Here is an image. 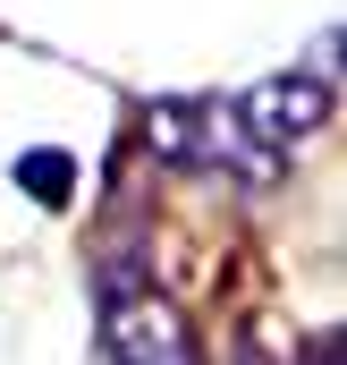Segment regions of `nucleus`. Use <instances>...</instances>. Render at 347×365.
<instances>
[{
  "label": "nucleus",
  "instance_id": "obj_1",
  "mask_svg": "<svg viewBox=\"0 0 347 365\" xmlns=\"http://www.w3.org/2000/svg\"><path fill=\"white\" fill-rule=\"evenodd\" d=\"M153 153L178 162V170H255V179L279 162V153H262L246 136L237 102H220V93H170V102H153Z\"/></svg>",
  "mask_w": 347,
  "mask_h": 365
},
{
  "label": "nucleus",
  "instance_id": "obj_2",
  "mask_svg": "<svg viewBox=\"0 0 347 365\" xmlns=\"http://www.w3.org/2000/svg\"><path fill=\"white\" fill-rule=\"evenodd\" d=\"M102 349H110V365H195L186 314L153 289H110L102 297Z\"/></svg>",
  "mask_w": 347,
  "mask_h": 365
},
{
  "label": "nucleus",
  "instance_id": "obj_3",
  "mask_svg": "<svg viewBox=\"0 0 347 365\" xmlns=\"http://www.w3.org/2000/svg\"><path fill=\"white\" fill-rule=\"evenodd\" d=\"M237 119H246V136H255L262 153H288V145H305L331 119V77H305V68L262 77V86L237 93Z\"/></svg>",
  "mask_w": 347,
  "mask_h": 365
},
{
  "label": "nucleus",
  "instance_id": "obj_4",
  "mask_svg": "<svg viewBox=\"0 0 347 365\" xmlns=\"http://www.w3.org/2000/svg\"><path fill=\"white\" fill-rule=\"evenodd\" d=\"M17 187L34 195V204H77V153H60V145H34V153H17Z\"/></svg>",
  "mask_w": 347,
  "mask_h": 365
}]
</instances>
